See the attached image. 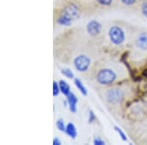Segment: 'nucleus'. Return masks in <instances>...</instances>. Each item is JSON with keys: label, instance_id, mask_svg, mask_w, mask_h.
I'll return each mask as SVG.
<instances>
[{"label": "nucleus", "instance_id": "nucleus-1", "mask_svg": "<svg viewBox=\"0 0 147 145\" xmlns=\"http://www.w3.org/2000/svg\"><path fill=\"white\" fill-rule=\"evenodd\" d=\"M117 80V75L111 69H102L96 75V82L103 85L112 84Z\"/></svg>", "mask_w": 147, "mask_h": 145}, {"label": "nucleus", "instance_id": "nucleus-2", "mask_svg": "<svg viewBox=\"0 0 147 145\" xmlns=\"http://www.w3.org/2000/svg\"><path fill=\"white\" fill-rule=\"evenodd\" d=\"M109 38H110L111 42L115 45H121L123 42L125 41V35L124 30H122V28L118 27V26H113L109 30Z\"/></svg>", "mask_w": 147, "mask_h": 145}, {"label": "nucleus", "instance_id": "nucleus-3", "mask_svg": "<svg viewBox=\"0 0 147 145\" xmlns=\"http://www.w3.org/2000/svg\"><path fill=\"white\" fill-rule=\"evenodd\" d=\"M61 15L65 16L66 18L70 19L71 21L78 20L80 16H82V11H80V7L75 3H69L68 5L65 6L63 9Z\"/></svg>", "mask_w": 147, "mask_h": 145}, {"label": "nucleus", "instance_id": "nucleus-4", "mask_svg": "<svg viewBox=\"0 0 147 145\" xmlns=\"http://www.w3.org/2000/svg\"><path fill=\"white\" fill-rule=\"evenodd\" d=\"M74 66L79 72H86L90 66V59L86 55H79L74 59Z\"/></svg>", "mask_w": 147, "mask_h": 145}, {"label": "nucleus", "instance_id": "nucleus-5", "mask_svg": "<svg viewBox=\"0 0 147 145\" xmlns=\"http://www.w3.org/2000/svg\"><path fill=\"white\" fill-rule=\"evenodd\" d=\"M106 99L111 104H119L124 99V92L119 88H111L106 93Z\"/></svg>", "mask_w": 147, "mask_h": 145}, {"label": "nucleus", "instance_id": "nucleus-6", "mask_svg": "<svg viewBox=\"0 0 147 145\" xmlns=\"http://www.w3.org/2000/svg\"><path fill=\"white\" fill-rule=\"evenodd\" d=\"M102 26L96 20H91L86 25V32L90 36H97L101 32Z\"/></svg>", "mask_w": 147, "mask_h": 145}, {"label": "nucleus", "instance_id": "nucleus-7", "mask_svg": "<svg viewBox=\"0 0 147 145\" xmlns=\"http://www.w3.org/2000/svg\"><path fill=\"white\" fill-rule=\"evenodd\" d=\"M136 45L140 50H147V32H141L137 35L136 39Z\"/></svg>", "mask_w": 147, "mask_h": 145}, {"label": "nucleus", "instance_id": "nucleus-8", "mask_svg": "<svg viewBox=\"0 0 147 145\" xmlns=\"http://www.w3.org/2000/svg\"><path fill=\"white\" fill-rule=\"evenodd\" d=\"M67 103L69 106V109L72 113H76L77 112V104H78V97L76 96L75 93L70 92L67 96Z\"/></svg>", "mask_w": 147, "mask_h": 145}, {"label": "nucleus", "instance_id": "nucleus-9", "mask_svg": "<svg viewBox=\"0 0 147 145\" xmlns=\"http://www.w3.org/2000/svg\"><path fill=\"white\" fill-rule=\"evenodd\" d=\"M65 132L71 138L75 139L78 135V132H77V128H76V125H74L73 123H69L67 125H66V130Z\"/></svg>", "mask_w": 147, "mask_h": 145}, {"label": "nucleus", "instance_id": "nucleus-10", "mask_svg": "<svg viewBox=\"0 0 147 145\" xmlns=\"http://www.w3.org/2000/svg\"><path fill=\"white\" fill-rule=\"evenodd\" d=\"M72 23H73V21L66 18L65 16H63V15H61L60 17L57 19V24L60 26H64V27H70V26L72 25Z\"/></svg>", "mask_w": 147, "mask_h": 145}, {"label": "nucleus", "instance_id": "nucleus-11", "mask_svg": "<svg viewBox=\"0 0 147 145\" xmlns=\"http://www.w3.org/2000/svg\"><path fill=\"white\" fill-rule=\"evenodd\" d=\"M59 85H60V89H61V92L67 96V95L71 92V89H70V85H69L65 80H60L59 82Z\"/></svg>", "mask_w": 147, "mask_h": 145}, {"label": "nucleus", "instance_id": "nucleus-12", "mask_svg": "<svg viewBox=\"0 0 147 145\" xmlns=\"http://www.w3.org/2000/svg\"><path fill=\"white\" fill-rule=\"evenodd\" d=\"M75 84H76V86L78 87V89H79L80 91L82 92V94L87 95V90H86V88H85V86H84V84H82V82H80L79 78H75Z\"/></svg>", "mask_w": 147, "mask_h": 145}, {"label": "nucleus", "instance_id": "nucleus-13", "mask_svg": "<svg viewBox=\"0 0 147 145\" xmlns=\"http://www.w3.org/2000/svg\"><path fill=\"white\" fill-rule=\"evenodd\" d=\"M56 127L58 128L60 132H65L66 130V125H65V123L62 119H59L58 121L56 122Z\"/></svg>", "mask_w": 147, "mask_h": 145}, {"label": "nucleus", "instance_id": "nucleus-14", "mask_svg": "<svg viewBox=\"0 0 147 145\" xmlns=\"http://www.w3.org/2000/svg\"><path fill=\"white\" fill-rule=\"evenodd\" d=\"M61 72H62V74L65 77H67L68 78H70V80H72V78H74V74L72 71L70 70V69H62L61 70Z\"/></svg>", "mask_w": 147, "mask_h": 145}, {"label": "nucleus", "instance_id": "nucleus-15", "mask_svg": "<svg viewBox=\"0 0 147 145\" xmlns=\"http://www.w3.org/2000/svg\"><path fill=\"white\" fill-rule=\"evenodd\" d=\"M61 92V89H60V85L59 84H57V82H53V96H58V94Z\"/></svg>", "mask_w": 147, "mask_h": 145}, {"label": "nucleus", "instance_id": "nucleus-16", "mask_svg": "<svg viewBox=\"0 0 147 145\" xmlns=\"http://www.w3.org/2000/svg\"><path fill=\"white\" fill-rule=\"evenodd\" d=\"M115 130H116V132H118V134H120L121 138H122L123 140H124V141H125V140H127V137H125V132H123V130L121 129L120 127H115Z\"/></svg>", "mask_w": 147, "mask_h": 145}, {"label": "nucleus", "instance_id": "nucleus-17", "mask_svg": "<svg viewBox=\"0 0 147 145\" xmlns=\"http://www.w3.org/2000/svg\"><path fill=\"white\" fill-rule=\"evenodd\" d=\"M97 2L102 6H110L112 4L113 0H97Z\"/></svg>", "mask_w": 147, "mask_h": 145}, {"label": "nucleus", "instance_id": "nucleus-18", "mask_svg": "<svg viewBox=\"0 0 147 145\" xmlns=\"http://www.w3.org/2000/svg\"><path fill=\"white\" fill-rule=\"evenodd\" d=\"M94 121H96V116L94 115L93 112L90 110V111H89V113H88V123H92Z\"/></svg>", "mask_w": 147, "mask_h": 145}, {"label": "nucleus", "instance_id": "nucleus-19", "mask_svg": "<svg viewBox=\"0 0 147 145\" xmlns=\"http://www.w3.org/2000/svg\"><path fill=\"white\" fill-rule=\"evenodd\" d=\"M121 2H122L123 4H125V5H127V6H131V5H134V4L136 3V0H121Z\"/></svg>", "mask_w": 147, "mask_h": 145}, {"label": "nucleus", "instance_id": "nucleus-20", "mask_svg": "<svg viewBox=\"0 0 147 145\" xmlns=\"http://www.w3.org/2000/svg\"><path fill=\"white\" fill-rule=\"evenodd\" d=\"M141 11H142V14L147 18V2H144L142 4V7H141Z\"/></svg>", "mask_w": 147, "mask_h": 145}, {"label": "nucleus", "instance_id": "nucleus-21", "mask_svg": "<svg viewBox=\"0 0 147 145\" xmlns=\"http://www.w3.org/2000/svg\"><path fill=\"white\" fill-rule=\"evenodd\" d=\"M93 144H95V145H105V141H104V140H102L101 138H94Z\"/></svg>", "mask_w": 147, "mask_h": 145}, {"label": "nucleus", "instance_id": "nucleus-22", "mask_svg": "<svg viewBox=\"0 0 147 145\" xmlns=\"http://www.w3.org/2000/svg\"><path fill=\"white\" fill-rule=\"evenodd\" d=\"M62 144V142H61V140L59 139V138H54L53 139V145H61Z\"/></svg>", "mask_w": 147, "mask_h": 145}]
</instances>
